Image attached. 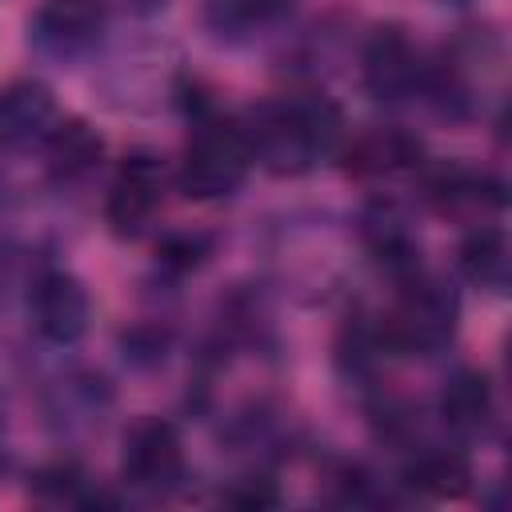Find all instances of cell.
<instances>
[{
    "label": "cell",
    "mask_w": 512,
    "mask_h": 512,
    "mask_svg": "<svg viewBox=\"0 0 512 512\" xmlns=\"http://www.w3.org/2000/svg\"><path fill=\"white\" fill-rule=\"evenodd\" d=\"M504 36L492 24H468L428 52L424 108L440 120L472 124L504 108Z\"/></svg>",
    "instance_id": "obj_2"
},
{
    "label": "cell",
    "mask_w": 512,
    "mask_h": 512,
    "mask_svg": "<svg viewBox=\"0 0 512 512\" xmlns=\"http://www.w3.org/2000/svg\"><path fill=\"white\" fill-rule=\"evenodd\" d=\"M472 480H476V468H472L468 448L448 436L444 440L428 436L404 452L396 488L416 500H460L472 492Z\"/></svg>",
    "instance_id": "obj_14"
},
{
    "label": "cell",
    "mask_w": 512,
    "mask_h": 512,
    "mask_svg": "<svg viewBox=\"0 0 512 512\" xmlns=\"http://www.w3.org/2000/svg\"><path fill=\"white\" fill-rule=\"evenodd\" d=\"M428 52L412 40L404 24H376L360 40V84L384 108H404L424 100Z\"/></svg>",
    "instance_id": "obj_8"
},
{
    "label": "cell",
    "mask_w": 512,
    "mask_h": 512,
    "mask_svg": "<svg viewBox=\"0 0 512 512\" xmlns=\"http://www.w3.org/2000/svg\"><path fill=\"white\" fill-rule=\"evenodd\" d=\"M416 184H420V200H424L436 216L456 220V224H464V228L500 220V212L508 208V188H504V180H500L492 168L472 164V160H464V156L424 160V168L416 172Z\"/></svg>",
    "instance_id": "obj_6"
},
{
    "label": "cell",
    "mask_w": 512,
    "mask_h": 512,
    "mask_svg": "<svg viewBox=\"0 0 512 512\" xmlns=\"http://www.w3.org/2000/svg\"><path fill=\"white\" fill-rule=\"evenodd\" d=\"M108 0H40L24 24V40L36 60L52 68H80L104 52Z\"/></svg>",
    "instance_id": "obj_5"
},
{
    "label": "cell",
    "mask_w": 512,
    "mask_h": 512,
    "mask_svg": "<svg viewBox=\"0 0 512 512\" xmlns=\"http://www.w3.org/2000/svg\"><path fill=\"white\" fill-rule=\"evenodd\" d=\"M456 276L484 292V296H504L508 280H512V248H508V232L500 220L488 224H472L460 236L456 248Z\"/></svg>",
    "instance_id": "obj_18"
},
{
    "label": "cell",
    "mask_w": 512,
    "mask_h": 512,
    "mask_svg": "<svg viewBox=\"0 0 512 512\" xmlns=\"http://www.w3.org/2000/svg\"><path fill=\"white\" fill-rule=\"evenodd\" d=\"M356 244L392 284H400V280H408V276L428 268L424 264L420 228H416L412 212L396 196L376 192L372 200H364V208L356 212Z\"/></svg>",
    "instance_id": "obj_10"
},
{
    "label": "cell",
    "mask_w": 512,
    "mask_h": 512,
    "mask_svg": "<svg viewBox=\"0 0 512 512\" xmlns=\"http://www.w3.org/2000/svg\"><path fill=\"white\" fill-rule=\"evenodd\" d=\"M28 324L48 348H76L92 328L88 284L64 264L40 268L28 284Z\"/></svg>",
    "instance_id": "obj_11"
},
{
    "label": "cell",
    "mask_w": 512,
    "mask_h": 512,
    "mask_svg": "<svg viewBox=\"0 0 512 512\" xmlns=\"http://www.w3.org/2000/svg\"><path fill=\"white\" fill-rule=\"evenodd\" d=\"M40 156H44V176L56 188H80L104 164V136L84 116H60L48 140L40 144Z\"/></svg>",
    "instance_id": "obj_17"
},
{
    "label": "cell",
    "mask_w": 512,
    "mask_h": 512,
    "mask_svg": "<svg viewBox=\"0 0 512 512\" xmlns=\"http://www.w3.org/2000/svg\"><path fill=\"white\" fill-rule=\"evenodd\" d=\"M460 316L464 304L456 280L424 268L392 284V300L384 304V312H376V336L388 360H428L452 348Z\"/></svg>",
    "instance_id": "obj_4"
},
{
    "label": "cell",
    "mask_w": 512,
    "mask_h": 512,
    "mask_svg": "<svg viewBox=\"0 0 512 512\" xmlns=\"http://www.w3.org/2000/svg\"><path fill=\"white\" fill-rule=\"evenodd\" d=\"M4 464H8V448H4V424H0V472H4Z\"/></svg>",
    "instance_id": "obj_25"
},
{
    "label": "cell",
    "mask_w": 512,
    "mask_h": 512,
    "mask_svg": "<svg viewBox=\"0 0 512 512\" xmlns=\"http://www.w3.org/2000/svg\"><path fill=\"white\" fill-rule=\"evenodd\" d=\"M188 480V448L168 416H140L124 432L120 484L144 500H168Z\"/></svg>",
    "instance_id": "obj_7"
},
{
    "label": "cell",
    "mask_w": 512,
    "mask_h": 512,
    "mask_svg": "<svg viewBox=\"0 0 512 512\" xmlns=\"http://www.w3.org/2000/svg\"><path fill=\"white\" fill-rule=\"evenodd\" d=\"M44 412L60 436L96 432L104 424V416L112 412V388L100 372L68 368L44 388Z\"/></svg>",
    "instance_id": "obj_16"
},
{
    "label": "cell",
    "mask_w": 512,
    "mask_h": 512,
    "mask_svg": "<svg viewBox=\"0 0 512 512\" xmlns=\"http://www.w3.org/2000/svg\"><path fill=\"white\" fill-rule=\"evenodd\" d=\"M336 160L344 164L348 176L364 184H384L400 176H416L428 160L424 140L400 124H368L360 132H348Z\"/></svg>",
    "instance_id": "obj_12"
},
{
    "label": "cell",
    "mask_w": 512,
    "mask_h": 512,
    "mask_svg": "<svg viewBox=\"0 0 512 512\" xmlns=\"http://www.w3.org/2000/svg\"><path fill=\"white\" fill-rule=\"evenodd\" d=\"M32 488L40 500L48 504H72V508H116L120 500L104 488H96V480L68 456L44 464L36 476H32Z\"/></svg>",
    "instance_id": "obj_20"
},
{
    "label": "cell",
    "mask_w": 512,
    "mask_h": 512,
    "mask_svg": "<svg viewBox=\"0 0 512 512\" xmlns=\"http://www.w3.org/2000/svg\"><path fill=\"white\" fill-rule=\"evenodd\" d=\"M432 416L440 424V432L464 448L484 444L496 436L500 424V408H496V384L484 368H456L448 372V380L436 392Z\"/></svg>",
    "instance_id": "obj_13"
},
{
    "label": "cell",
    "mask_w": 512,
    "mask_h": 512,
    "mask_svg": "<svg viewBox=\"0 0 512 512\" xmlns=\"http://www.w3.org/2000/svg\"><path fill=\"white\" fill-rule=\"evenodd\" d=\"M56 92L36 76H16L0 84V152H40L60 120Z\"/></svg>",
    "instance_id": "obj_15"
},
{
    "label": "cell",
    "mask_w": 512,
    "mask_h": 512,
    "mask_svg": "<svg viewBox=\"0 0 512 512\" xmlns=\"http://www.w3.org/2000/svg\"><path fill=\"white\" fill-rule=\"evenodd\" d=\"M220 500H224V504H232V508L252 512V508H272V504H280V488H276V480H272V476L256 472V476L236 480L228 492H220Z\"/></svg>",
    "instance_id": "obj_23"
},
{
    "label": "cell",
    "mask_w": 512,
    "mask_h": 512,
    "mask_svg": "<svg viewBox=\"0 0 512 512\" xmlns=\"http://www.w3.org/2000/svg\"><path fill=\"white\" fill-rule=\"evenodd\" d=\"M216 252V232L204 228H172L156 240V272L168 280H184L200 272Z\"/></svg>",
    "instance_id": "obj_21"
},
{
    "label": "cell",
    "mask_w": 512,
    "mask_h": 512,
    "mask_svg": "<svg viewBox=\"0 0 512 512\" xmlns=\"http://www.w3.org/2000/svg\"><path fill=\"white\" fill-rule=\"evenodd\" d=\"M164 192H168V164L148 148L128 152L116 164L104 192L108 232L116 240H140L156 224V212L164 208Z\"/></svg>",
    "instance_id": "obj_9"
},
{
    "label": "cell",
    "mask_w": 512,
    "mask_h": 512,
    "mask_svg": "<svg viewBox=\"0 0 512 512\" xmlns=\"http://www.w3.org/2000/svg\"><path fill=\"white\" fill-rule=\"evenodd\" d=\"M444 4H468V0H444Z\"/></svg>",
    "instance_id": "obj_26"
},
{
    "label": "cell",
    "mask_w": 512,
    "mask_h": 512,
    "mask_svg": "<svg viewBox=\"0 0 512 512\" xmlns=\"http://www.w3.org/2000/svg\"><path fill=\"white\" fill-rule=\"evenodd\" d=\"M120 8H124L128 16H136V20H148V16L164 12V8H168V0H120Z\"/></svg>",
    "instance_id": "obj_24"
},
{
    "label": "cell",
    "mask_w": 512,
    "mask_h": 512,
    "mask_svg": "<svg viewBox=\"0 0 512 512\" xmlns=\"http://www.w3.org/2000/svg\"><path fill=\"white\" fill-rule=\"evenodd\" d=\"M240 128L252 152V168L280 180L308 176L320 164L336 160L348 136L340 104L312 88L248 104L240 112Z\"/></svg>",
    "instance_id": "obj_1"
},
{
    "label": "cell",
    "mask_w": 512,
    "mask_h": 512,
    "mask_svg": "<svg viewBox=\"0 0 512 512\" xmlns=\"http://www.w3.org/2000/svg\"><path fill=\"white\" fill-rule=\"evenodd\" d=\"M120 348L132 368H156V364H164V356L172 348V328L156 324V320H140L128 332H120Z\"/></svg>",
    "instance_id": "obj_22"
},
{
    "label": "cell",
    "mask_w": 512,
    "mask_h": 512,
    "mask_svg": "<svg viewBox=\"0 0 512 512\" xmlns=\"http://www.w3.org/2000/svg\"><path fill=\"white\" fill-rule=\"evenodd\" d=\"M180 108L188 116V136L176 164V188L196 204L232 200L252 172V152L240 128V116L220 112L212 96L196 84V76L184 84Z\"/></svg>",
    "instance_id": "obj_3"
},
{
    "label": "cell",
    "mask_w": 512,
    "mask_h": 512,
    "mask_svg": "<svg viewBox=\"0 0 512 512\" xmlns=\"http://www.w3.org/2000/svg\"><path fill=\"white\" fill-rule=\"evenodd\" d=\"M296 0H204V28L220 44H256L280 32L292 16Z\"/></svg>",
    "instance_id": "obj_19"
}]
</instances>
